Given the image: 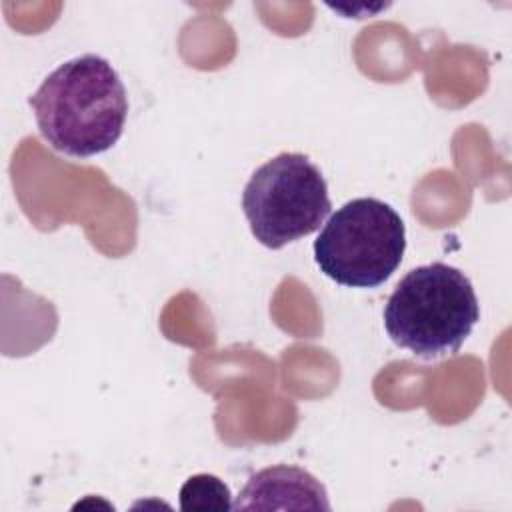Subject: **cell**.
Instances as JSON below:
<instances>
[{
    "mask_svg": "<svg viewBox=\"0 0 512 512\" xmlns=\"http://www.w3.org/2000/svg\"><path fill=\"white\" fill-rule=\"evenodd\" d=\"M332 202L320 168L304 154L282 152L262 164L242 192V212L254 238L280 250L320 228Z\"/></svg>",
    "mask_w": 512,
    "mask_h": 512,
    "instance_id": "277c9868",
    "label": "cell"
},
{
    "mask_svg": "<svg viewBox=\"0 0 512 512\" xmlns=\"http://www.w3.org/2000/svg\"><path fill=\"white\" fill-rule=\"evenodd\" d=\"M180 508L190 510H232L228 486L214 474H194L180 488Z\"/></svg>",
    "mask_w": 512,
    "mask_h": 512,
    "instance_id": "8992f818",
    "label": "cell"
},
{
    "mask_svg": "<svg viewBox=\"0 0 512 512\" xmlns=\"http://www.w3.org/2000/svg\"><path fill=\"white\" fill-rule=\"evenodd\" d=\"M40 136L60 154L90 158L122 136L128 96L116 68L102 56L82 54L52 70L28 98Z\"/></svg>",
    "mask_w": 512,
    "mask_h": 512,
    "instance_id": "6da1fadb",
    "label": "cell"
},
{
    "mask_svg": "<svg viewBox=\"0 0 512 512\" xmlns=\"http://www.w3.org/2000/svg\"><path fill=\"white\" fill-rule=\"evenodd\" d=\"M406 228L398 212L378 198H354L338 208L314 240L324 276L350 288L384 284L402 262Z\"/></svg>",
    "mask_w": 512,
    "mask_h": 512,
    "instance_id": "3957f363",
    "label": "cell"
},
{
    "mask_svg": "<svg viewBox=\"0 0 512 512\" xmlns=\"http://www.w3.org/2000/svg\"><path fill=\"white\" fill-rule=\"evenodd\" d=\"M232 510H330V502L310 472L278 464L252 474Z\"/></svg>",
    "mask_w": 512,
    "mask_h": 512,
    "instance_id": "5b68a950",
    "label": "cell"
},
{
    "mask_svg": "<svg viewBox=\"0 0 512 512\" xmlns=\"http://www.w3.org/2000/svg\"><path fill=\"white\" fill-rule=\"evenodd\" d=\"M478 320L470 278L444 262L410 270L384 306L390 340L424 360L456 354Z\"/></svg>",
    "mask_w": 512,
    "mask_h": 512,
    "instance_id": "7a4b0ae2",
    "label": "cell"
}]
</instances>
